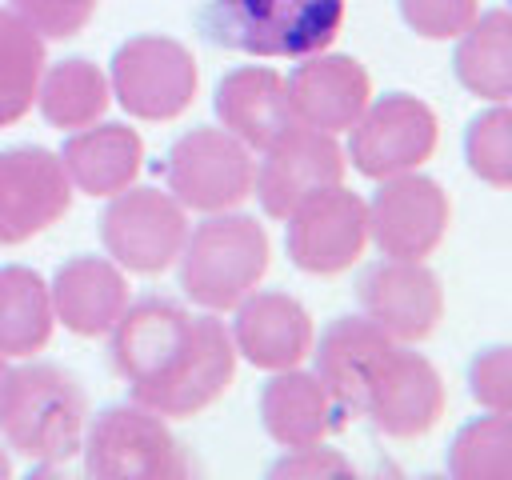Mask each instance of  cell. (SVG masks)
<instances>
[{
    "label": "cell",
    "mask_w": 512,
    "mask_h": 480,
    "mask_svg": "<svg viewBox=\"0 0 512 480\" xmlns=\"http://www.w3.org/2000/svg\"><path fill=\"white\" fill-rule=\"evenodd\" d=\"M348 0H204L200 32L244 56L300 60L332 48L344 28Z\"/></svg>",
    "instance_id": "3957f363"
},
{
    "label": "cell",
    "mask_w": 512,
    "mask_h": 480,
    "mask_svg": "<svg viewBox=\"0 0 512 480\" xmlns=\"http://www.w3.org/2000/svg\"><path fill=\"white\" fill-rule=\"evenodd\" d=\"M56 324L72 336L96 340L108 336L120 312L128 308V276L108 256H72L48 280Z\"/></svg>",
    "instance_id": "d6986e66"
},
{
    "label": "cell",
    "mask_w": 512,
    "mask_h": 480,
    "mask_svg": "<svg viewBox=\"0 0 512 480\" xmlns=\"http://www.w3.org/2000/svg\"><path fill=\"white\" fill-rule=\"evenodd\" d=\"M440 144V120L432 104H424L412 92H384L372 96L360 120L348 128V152L352 168L368 180H388L400 172H416L424 160H432Z\"/></svg>",
    "instance_id": "9c48e42d"
},
{
    "label": "cell",
    "mask_w": 512,
    "mask_h": 480,
    "mask_svg": "<svg viewBox=\"0 0 512 480\" xmlns=\"http://www.w3.org/2000/svg\"><path fill=\"white\" fill-rule=\"evenodd\" d=\"M464 160L476 180H484L492 188L512 184V112H508V104H492L468 120Z\"/></svg>",
    "instance_id": "83f0119b"
},
{
    "label": "cell",
    "mask_w": 512,
    "mask_h": 480,
    "mask_svg": "<svg viewBox=\"0 0 512 480\" xmlns=\"http://www.w3.org/2000/svg\"><path fill=\"white\" fill-rule=\"evenodd\" d=\"M12 12H20L44 40H72L88 28L100 0H8Z\"/></svg>",
    "instance_id": "4dcf8cb0"
},
{
    "label": "cell",
    "mask_w": 512,
    "mask_h": 480,
    "mask_svg": "<svg viewBox=\"0 0 512 480\" xmlns=\"http://www.w3.org/2000/svg\"><path fill=\"white\" fill-rule=\"evenodd\" d=\"M444 404L448 396L436 364L412 348L392 344L372 372L356 416H368V424L388 440H416L440 424Z\"/></svg>",
    "instance_id": "7c38bea8"
},
{
    "label": "cell",
    "mask_w": 512,
    "mask_h": 480,
    "mask_svg": "<svg viewBox=\"0 0 512 480\" xmlns=\"http://www.w3.org/2000/svg\"><path fill=\"white\" fill-rule=\"evenodd\" d=\"M4 380H8V360L0 356V392H4Z\"/></svg>",
    "instance_id": "836d02e7"
},
{
    "label": "cell",
    "mask_w": 512,
    "mask_h": 480,
    "mask_svg": "<svg viewBox=\"0 0 512 480\" xmlns=\"http://www.w3.org/2000/svg\"><path fill=\"white\" fill-rule=\"evenodd\" d=\"M468 392L484 412L512 408V348L488 344L468 360Z\"/></svg>",
    "instance_id": "f546056e"
},
{
    "label": "cell",
    "mask_w": 512,
    "mask_h": 480,
    "mask_svg": "<svg viewBox=\"0 0 512 480\" xmlns=\"http://www.w3.org/2000/svg\"><path fill=\"white\" fill-rule=\"evenodd\" d=\"M232 348L244 356L252 368L280 372L296 368L316 340L308 308L280 288H252L236 308H232Z\"/></svg>",
    "instance_id": "e0dca14e"
},
{
    "label": "cell",
    "mask_w": 512,
    "mask_h": 480,
    "mask_svg": "<svg viewBox=\"0 0 512 480\" xmlns=\"http://www.w3.org/2000/svg\"><path fill=\"white\" fill-rule=\"evenodd\" d=\"M260 424L268 432V440H276L280 448H304V444H320L336 432L348 428V408L332 396V388L316 376L296 368H280L268 376V384L260 388Z\"/></svg>",
    "instance_id": "ac0fdd59"
},
{
    "label": "cell",
    "mask_w": 512,
    "mask_h": 480,
    "mask_svg": "<svg viewBox=\"0 0 512 480\" xmlns=\"http://www.w3.org/2000/svg\"><path fill=\"white\" fill-rule=\"evenodd\" d=\"M272 264V240L264 224L248 212H208L188 228L176 256L184 296L204 312L236 308L252 288H260Z\"/></svg>",
    "instance_id": "277c9868"
},
{
    "label": "cell",
    "mask_w": 512,
    "mask_h": 480,
    "mask_svg": "<svg viewBox=\"0 0 512 480\" xmlns=\"http://www.w3.org/2000/svg\"><path fill=\"white\" fill-rule=\"evenodd\" d=\"M56 156L76 192L108 200L124 192L128 184H136L140 164H144V140L136 128L120 120H96V124L76 128Z\"/></svg>",
    "instance_id": "ffe728a7"
},
{
    "label": "cell",
    "mask_w": 512,
    "mask_h": 480,
    "mask_svg": "<svg viewBox=\"0 0 512 480\" xmlns=\"http://www.w3.org/2000/svg\"><path fill=\"white\" fill-rule=\"evenodd\" d=\"M268 476H356V464L320 444H304V448H284V456L268 468Z\"/></svg>",
    "instance_id": "1f68e13d"
},
{
    "label": "cell",
    "mask_w": 512,
    "mask_h": 480,
    "mask_svg": "<svg viewBox=\"0 0 512 480\" xmlns=\"http://www.w3.org/2000/svg\"><path fill=\"white\" fill-rule=\"evenodd\" d=\"M56 328L48 280L28 264H0V356L28 360L48 348Z\"/></svg>",
    "instance_id": "cb8c5ba5"
},
{
    "label": "cell",
    "mask_w": 512,
    "mask_h": 480,
    "mask_svg": "<svg viewBox=\"0 0 512 480\" xmlns=\"http://www.w3.org/2000/svg\"><path fill=\"white\" fill-rule=\"evenodd\" d=\"M108 88L128 116L160 124L192 108L200 88V68L188 44L160 32H140L112 52Z\"/></svg>",
    "instance_id": "8992f818"
},
{
    "label": "cell",
    "mask_w": 512,
    "mask_h": 480,
    "mask_svg": "<svg viewBox=\"0 0 512 480\" xmlns=\"http://www.w3.org/2000/svg\"><path fill=\"white\" fill-rule=\"evenodd\" d=\"M288 260L308 276H340L368 248V208L344 184L320 188L284 216Z\"/></svg>",
    "instance_id": "30bf717a"
},
{
    "label": "cell",
    "mask_w": 512,
    "mask_h": 480,
    "mask_svg": "<svg viewBox=\"0 0 512 480\" xmlns=\"http://www.w3.org/2000/svg\"><path fill=\"white\" fill-rule=\"evenodd\" d=\"M12 472H16V468H12V456H8L4 448H0V480H8Z\"/></svg>",
    "instance_id": "d6a6232c"
},
{
    "label": "cell",
    "mask_w": 512,
    "mask_h": 480,
    "mask_svg": "<svg viewBox=\"0 0 512 480\" xmlns=\"http://www.w3.org/2000/svg\"><path fill=\"white\" fill-rule=\"evenodd\" d=\"M368 208V240L380 248V256L392 260H424L440 248L452 224V200L448 192L416 172H400L388 180H376Z\"/></svg>",
    "instance_id": "8fae6325"
},
{
    "label": "cell",
    "mask_w": 512,
    "mask_h": 480,
    "mask_svg": "<svg viewBox=\"0 0 512 480\" xmlns=\"http://www.w3.org/2000/svg\"><path fill=\"white\" fill-rule=\"evenodd\" d=\"M396 340L376 328L368 316H336L320 340H312V360H316V376L332 388V396L356 416L364 388L372 380V372L380 368V360L388 356Z\"/></svg>",
    "instance_id": "7402d4cb"
},
{
    "label": "cell",
    "mask_w": 512,
    "mask_h": 480,
    "mask_svg": "<svg viewBox=\"0 0 512 480\" xmlns=\"http://www.w3.org/2000/svg\"><path fill=\"white\" fill-rule=\"evenodd\" d=\"M360 316L384 328L396 344H420L444 320L440 276L424 260H376L356 280Z\"/></svg>",
    "instance_id": "9a60e30c"
},
{
    "label": "cell",
    "mask_w": 512,
    "mask_h": 480,
    "mask_svg": "<svg viewBox=\"0 0 512 480\" xmlns=\"http://www.w3.org/2000/svg\"><path fill=\"white\" fill-rule=\"evenodd\" d=\"M212 108L220 116V128L232 132L248 148H268L292 120L284 76L268 64H240L220 76Z\"/></svg>",
    "instance_id": "44dd1931"
},
{
    "label": "cell",
    "mask_w": 512,
    "mask_h": 480,
    "mask_svg": "<svg viewBox=\"0 0 512 480\" xmlns=\"http://www.w3.org/2000/svg\"><path fill=\"white\" fill-rule=\"evenodd\" d=\"M508 448H512L508 412L476 416L448 444V476H456V480H500V476H508Z\"/></svg>",
    "instance_id": "4316f807"
},
{
    "label": "cell",
    "mask_w": 512,
    "mask_h": 480,
    "mask_svg": "<svg viewBox=\"0 0 512 480\" xmlns=\"http://www.w3.org/2000/svg\"><path fill=\"white\" fill-rule=\"evenodd\" d=\"M112 368L132 400L164 420H188L216 404L236 376V348L216 312H192L176 300H128L112 324Z\"/></svg>",
    "instance_id": "6da1fadb"
},
{
    "label": "cell",
    "mask_w": 512,
    "mask_h": 480,
    "mask_svg": "<svg viewBox=\"0 0 512 480\" xmlns=\"http://www.w3.org/2000/svg\"><path fill=\"white\" fill-rule=\"evenodd\" d=\"M252 148L224 128H188L164 156V188L188 212H228L252 196Z\"/></svg>",
    "instance_id": "52a82bcc"
},
{
    "label": "cell",
    "mask_w": 512,
    "mask_h": 480,
    "mask_svg": "<svg viewBox=\"0 0 512 480\" xmlns=\"http://www.w3.org/2000/svg\"><path fill=\"white\" fill-rule=\"evenodd\" d=\"M108 104H112L108 72H100V64H92L88 56L56 60L52 68H44L40 88H36L40 116L60 132H76L84 124L104 120Z\"/></svg>",
    "instance_id": "d4e9b609"
},
{
    "label": "cell",
    "mask_w": 512,
    "mask_h": 480,
    "mask_svg": "<svg viewBox=\"0 0 512 480\" xmlns=\"http://www.w3.org/2000/svg\"><path fill=\"white\" fill-rule=\"evenodd\" d=\"M84 472L96 480H180L192 472L168 420L144 404H108L84 424Z\"/></svg>",
    "instance_id": "5b68a950"
},
{
    "label": "cell",
    "mask_w": 512,
    "mask_h": 480,
    "mask_svg": "<svg viewBox=\"0 0 512 480\" xmlns=\"http://www.w3.org/2000/svg\"><path fill=\"white\" fill-rule=\"evenodd\" d=\"M188 236V208L164 188L128 184L124 192L108 196L100 216V244L104 256L116 260L124 272L156 276L176 264Z\"/></svg>",
    "instance_id": "ba28073f"
},
{
    "label": "cell",
    "mask_w": 512,
    "mask_h": 480,
    "mask_svg": "<svg viewBox=\"0 0 512 480\" xmlns=\"http://www.w3.org/2000/svg\"><path fill=\"white\" fill-rule=\"evenodd\" d=\"M84 424L88 396L68 368L44 360L8 368L0 392V436L16 456L40 468L68 464L80 456Z\"/></svg>",
    "instance_id": "7a4b0ae2"
},
{
    "label": "cell",
    "mask_w": 512,
    "mask_h": 480,
    "mask_svg": "<svg viewBox=\"0 0 512 480\" xmlns=\"http://www.w3.org/2000/svg\"><path fill=\"white\" fill-rule=\"evenodd\" d=\"M452 72L464 92L488 104H508L512 96V16L508 8L480 12L460 36L452 52Z\"/></svg>",
    "instance_id": "603a6c76"
},
{
    "label": "cell",
    "mask_w": 512,
    "mask_h": 480,
    "mask_svg": "<svg viewBox=\"0 0 512 480\" xmlns=\"http://www.w3.org/2000/svg\"><path fill=\"white\" fill-rule=\"evenodd\" d=\"M260 152H264V160L252 172V196H256L260 212L272 220H284L312 192L340 184L344 168H348L336 136L304 128V124H288Z\"/></svg>",
    "instance_id": "4fadbf2b"
},
{
    "label": "cell",
    "mask_w": 512,
    "mask_h": 480,
    "mask_svg": "<svg viewBox=\"0 0 512 480\" xmlns=\"http://www.w3.org/2000/svg\"><path fill=\"white\" fill-rule=\"evenodd\" d=\"M396 8L424 40H456L480 16V0H396Z\"/></svg>",
    "instance_id": "f1b7e54d"
},
{
    "label": "cell",
    "mask_w": 512,
    "mask_h": 480,
    "mask_svg": "<svg viewBox=\"0 0 512 480\" xmlns=\"http://www.w3.org/2000/svg\"><path fill=\"white\" fill-rule=\"evenodd\" d=\"M284 92L296 124L336 136V132H348L368 108L372 76L356 56H340L324 48V52L300 56V64L284 76Z\"/></svg>",
    "instance_id": "2e32d148"
},
{
    "label": "cell",
    "mask_w": 512,
    "mask_h": 480,
    "mask_svg": "<svg viewBox=\"0 0 512 480\" xmlns=\"http://www.w3.org/2000/svg\"><path fill=\"white\" fill-rule=\"evenodd\" d=\"M72 208V184L56 152L40 144L0 148V248L28 244Z\"/></svg>",
    "instance_id": "5bb4252c"
},
{
    "label": "cell",
    "mask_w": 512,
    "mask_h": 480,
    "mask_svg": "<svg viewBox=\"0 0 512 480\" xmlns=\"http://www.w3.org/2000/svg\"><path fill=\"white\" fill-rule=\"evenodd\" d=\"M44 64V36L20 12L0 8V128L32 112Z\"/></svg>",
    "instance_id": "484cf974"
}]
</instances>
